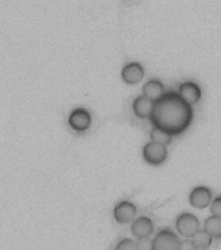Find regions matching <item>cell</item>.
Returning a JSON list of instances; mask_svg holds the SVG:
<instances>
[{
	"label": "cell",
	"instance_id": "5b68a950",
	"mask_svg": "<svg viewBox=\"0 0 221 250\" xmlns=\"http://www.w3.org/2000/svg\"><path fill=\"white\" fill-rule=\"evenodd\" d=\"M69 125L76 132H85L91 125V115L87 109L76 108L69 115Z\"/></svg>",
	"mask_w": 221,
	"mask_h": 250
},
{
	"label": "cell",
	"instance_id": "9c48e42d",
	"mask_svg": "<svg viewBox=\"0 0 221 250\" xmlns=\"http://www.w3.org/2000/svg\"><path fill=\"white\" fill-rule=\"evenodd\" d=\"M137 208L136 205L130 201H121L115 206L113 210V216L119 223L132 222L136 216Z\"/></svg>",
	"mask_w": 221,
	"mask_h": 250
},
{
	"label": "cell",
	"instance_id": "30bf717a",
	"mask_svg": "<svg viewBox=\"0 0 221 250\" xmlns=\"http://www.w3.org/2000/svg\"><path fill=\"white\" fill-rule=\"evenodd\" d=\"M154 232V223L147 216H140L133 220L132 223V233L137 238L150 237Z\"/></svg>",
	"mask_w": 221,
	"mask_h": 250
},
{
	"label": "cell",
	"instance_id": "ac0fdd59",
	"mask_svg": "<svg viewBox=\"0 0 221 250\" xmlns=\"http://www.w3.org/2000/svg\"><path fill=\"white\" fill-rule=\"evenodd\" d=\"M136 246L137 250H152V240L150 237L138 238Z\"/></svg>",
	"mask_w": 221,
	"mask_h": 250
},
{
	"label": "cell",
	"instance_id": "ffe728a7",
	"mask_svg": "<svg viewBox=\"0 0 221 250\" xmlns=\"http://www.w3.org/2000/svg\"><path fill=\"white\" fill-rule=\"evenodd\" d=\"M194 250H208L207 248H195Z\"/></svg>",
	"mask_w": 221,
	"mask_h": 250
},
{
	"label": "cell",
	"instance_id": "e0dca14e",
	"mask_svg": "<svg viewBox=\"0 0 221 250\" xmlns=\"http://www.w3.org/2000/svg\"><path fill=\"white\" fill-rule=\"evenodd\" d=\"M210 205H211V214L221 218V194L216 195L215 198H212Z\"/></svg>",
	"mask_w": 221,
	"mask_h": 250
},
{
	"label": "cell",
	"instance_id": "ba28073f",
	"mask_svg": "<svg viewBox=\"0 0 221 250\" xmlns=\"http://www.w3.org/2000/svg\"><path fill=\"white\" fill-rule=\"evenodd\" d=\"M179 95L189 104L193 105L202 97V90L194 81H185L180 85Z\"/></svg>",
	"mask_w": 221,
	"mask_h": 250
},
{
	"label": "cell",
	"instance_id": "52a82bcc",
	"mask_svg": "<svg viewBox=\"0 0 221 250\" xmlns=\"http://www.w3.org/2000/svg\"><path fill=\"white\" fill-rule=\"evenodd\" d=\"M121 76H122V80L126 83H129V85H136V83H140L143 80L144 68L141 65L140 62H128L122 68V70H121Z\"/></svg>",
	"mask_w": 221,
	"mask_h": 250
},
{
	"label": "cell",
	"instance_id": "7c38bea8",
	"mask_svg": "<svg viewBox=\"0 0 221 250\" xmlns=\"http://www.w3.org/2000/svg\"><path fill=\"white\" fill-rule=\"evenodd\" d=\"M164 93H165V89H164L163 82L158 78H151L144 83L143 97L148 98L150 101L156 102L159 98H161Z\"/></svg>",
	"mask_w": 221,
	"mask_h": 250
},
{
	"label": "cell",
	"instance_id": "2e32d148",
	"mask_svg": "<svg viewBox=\"0 0 221 250\" xmlns=\"http://www.w3.org/2000/svg\"><path fill=\"white\" fill-rule=\"evenodd\" d=\"M116 250H137L136 241L130 238H122L116 245Z\"/></svg>",
	"mask_w": 221,
	"mask_h": 250
},
{
	"label": "cell",
	"instance_id": "8fae6325",
	"mask_svg": "<svg viewBox=\"0 0 221 250\" xmlns=\"http://www.w3.org/2000/svg\"><path fill=\"white\" fill-rule=\"evenodd\" d=\"M154 109V102L150 101L148 98L140 95L133 101V111L136 113V116L141 119H150Z\"/></svg>",
	"mask_w": 221,
	"mask_h": 250
},
{
	"label": "cell",
	"instance_id": "6da1fadb",
	"mask_svg": "<svg viewBox=\"0 0 221 250\" xmlns=\"http://www.w3.org/2000/svg\"><path fill=\"white\" fill-rule=\"evenodd\" d=\"M194 117L193 105L185 102L176 91H165L154 102L150 120L156 128H161L172 136L181 134L190 126Z\"/></svg>",
	"mask_w": 221,
	"mask_h": 250
},
{
	"label": "cell",
	"instance_id": "277c9868",
	"mask_svg": "<svg viewBox=\"0 0 221 250\" xmlns=\"http://www.w3.org/2000/svg\"><path fill=\"white\" fill-rule=\"evenodd\" d=\"M168 156L167 146L164 145L156 144V142H147L143 147V158L147 163L152 164V166H158L165 162Z\"/></svg>",
	"mask_w": 221,
	"mask_h": 250
},
{
	"label": "cell",
	"instance_id": "4fadbf2b",
	"mask_svg": "<svg viewBox=\"0 0 221 250\" xmlns=\"http://www.w3.org/2000/svg\"><path fill=\"white\" fill-rule=\"evenodd\" d=\"M212 238H221V218L211 215L204 220V228Z\"/></svg>",
	"mask_w": 221,
	"mask_h": 250
},
{
	"label": "cell",
	"instance_id": "3957f363",
	"mask_svg": "<svg viewBox=\"0 0 221 250\" xmlns=\"http://www.w3.org/2000/svg\"><path fill=\"white\" fill-rule=\"evenodd\" d=\"M179 236L171 229H161L152 240V250H180Z\"/></svg>",
	"mask_w": 221,
	"mask_h": 250
},
{
	"label": "cell",
	"instance_id": "5bb4252c",
	"mask_svg": "<svg viewBox=\"0 0 221 250\" xmlns=\"http://www.w3.org/2000/svg\"><path fill=\"white\" fill-rule=\"evenodd\" d=\"M150 137H151L152 142L167 146V145H169L172 142V137L173 136H172L171 133H168L167 130H164V129L152 126L151 132H150Z\"/></svg>",
	"mask_w": 221,
	"mask_h": 250
},
{
	"label": "cell",
	"instance_id": "7a4b0ae2",
	"mask_svg": "<svg viewBox=\"0 0 221 250\" xmlns=\"http://www.w3.org/2000/svg\"><path fill=\"white\" fill-rule=\"evenodd\" d=\"M176 229L183 237L191 238L201 229V222L197 215L191 212H182L176 219Z\"/></svg>",
	"mask_w": 221,
	"mask_h": 250
},
{
	"label": "cell",
	"instance_id": "8992f818",
	"mask_svg": "<svg viewBox=\"0 0 221 250\" xmlns=\"http://www.w3.org/2000/svg\"><path fill=\"white\" fill-rule=\"evenodd\" d=\"M189 199H190L191 205L197 207V208H204L212 201V191H211V189L208 187L199 185V187H195L191 190L190 195H189Z\"/></svg>",
	"mask_w": 221,
	"mask_h": 250
},
{
	"label": "cell",
	"instance_id": "9a60e30c",
	"mask_svg": "<svg viewBox=\"0 0 221 250\" xmlns=\"http://www.w3.org/2000/svg\"><path fill=\"white\" fill-rule=\"evenodd\" d=\"M193 242H194L195 248H210L211 244H212V240L214 238L211 237L210 234L207 233L204 229H199L197 233L191 237Z\"/></svg>",
	"mask_w": 221,
	"mask_h": 250
},
{
	"label": "cell",
	"instance_id": "d6986e66",
	"mask_svg": "<svg viewBox=\"0 0 221 250\" xmlns=\"http://www.w3.org/2000/svg\"><path fill=\"white\" fill-rule=\"evenodd\" d=\"M195 245L191 238H186V240H182L180 241V250H194Z\"/></svg>",
	"mask_w": 221,
	"mask_h": 250
}]
</instances>
